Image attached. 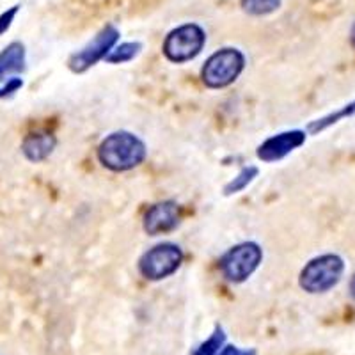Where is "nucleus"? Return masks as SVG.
<instances>
[{"instance_id": "nucleus-1", "label": "nucleus", "mask_w": 355, "mask_h": 355, "mask_svg": "<svg viewBox=\"0 0 355 355\" xmlns=\"http://www.w3.org/2000/svg\"><path fill=\"white\" fill-rule=\"evenodd\" d=\"M148 157L144 142L132 132H114L98 146V160L114 173H125L139 167Z\"/></svg>"}, {"instance_id": "nucleus-3", "label": "nucleus", "mask_w": 355, "mask_h": 355, "mask_svg": "<svg viewBox=\"0 0 355 355\" xmlns=\"http://www.w3.org/2000/svg\"><path fill=\"white\" fill-rule=\"evenodd\" d=\"M345 274V261L338 254H322L306 263L300 272V288L307 293H327L341 281Z\"/></svg>"}, {"instance_id": "nucleus-10", "label": "nucleus", "mask_w": 355, "mask_h": 355, "mask_svg": "<svg viewBox=\"0 0 355 355\" xmlns=\"http://www.w3.org/2000/svg\"><path fill=\"white\" fill-rule=\"evenodd\" d=\"M27 68V50L20 41H12L0 50V84L18 77Z\"/></svg>"}, {"instance_id": "nucleus-12", "label": "nucleus", "mask_w": 355, "mask_h": 355, "mask_svg": "<svg viewBox=\"0 0 355 355\" xmlns=\"http://www.w3.org/2000/svg\"><path fill=\"white\" fill-rule=\"evenodd\" d=\"M194 355H254V352L226 345V334L220 327H217L210 338L196 348Z\"/></svg>"}, {"instance_id": "nucleus-13", "label": "nucleus", "mask_w": 355, "mask_h": 355, "mask_svg": "<svg viewBox=\"0 0 355 355\" xmlns=\"http://www.w3.org/2000/svg\"><path fill=\"white\" fill-rule=\"evenodd\" d=\"M142 43L139 41H125V43H117L110 53L107 55L105 61L110 64H125V62L133 61L135 57L141 53Z\"/></svg>"}, {"instance_id": "nucleus-19", "label": "nucleus", "mask_w": 355, "mask_h": 355, "mask_svg": "<svg viewBox=\"0 0 355 355\" xmlns=\"http://www.w3.org/2000/svg\"><path fill=\"white\" fill-rule=\"evenodd\" d=\"M350 295L354 297V300H355V274H354V277H352V281H350Z\"/></svg>"}, {"instance_id": "nucleus-5", "label": "nucleus", "mask_w": 355, "mask_h": 355, "mask_svg": "<svg viewBox=\"0 0 355 355\" xmlns=\"http://www.w3.org/2000/svg\"><path fill=\"white\" fill-rule=\"evenodd\" d=\"M263 250L254 242H242L233 245L220 258V272L230 283H243L261 265Z\"/></svg>"}, {"instance_id": "nucleus-11", "label": "nucleus", "mask_w": 355, "mask_h": 355, "mask_svg": "<svg viewBox=\"0 0 355 355\" xmlns=\"http://www.w3.org/2000/svg\"><path fill=\"white\" fill-rule=\"evenodd\" d=\"M55 137L50 132L37 130V132L28 133L21 142V153L25 155L28 162H43L53 153L55 150Z\"/></svg>"}, {"instance_id": "nucleus-4", "label": "nucleus", "mask_w": 355, "mask_h": 355, "mask_svg": "<svg viewBox=\"0 0 355 355\" xmlns=\"http://www.w3.org/2000/svg\"><path fill=\"white\" fill-rule=\"evenodd\" d=\"M206 44L205 28L198 24H183L173 28L164 40L162 52L167 61L183 64L199 55Z\"/></svg>"}, {"instance_id": "nucleus-15", "label": "nucleus", "mask_w": 355, "mask_h": 355, "mask_svg": "<svg viewBox=\"0 0 355 355\" xmlns=\"http://www.w3.org/2000/svg\"><path fill=\"white\" fill-rule=\"evenodd\" d=\"M258 167L256 166H247L243 169H240V173L224 187V194L226 196H233V194H239L242 190H245L250 183L254 182L256 178H258Z\"/></svg>"}, {"instance_id": "nucleus-18", "label": "nucleus", "mask_w": 355, "mask_h": 355, "mask_svg": "<svg viewBox=\"0 0 355 355\" xmlns=\"http://www.w3.org/2000/svg\"><path fill=\"white\" fill-rule=\"evenodd\" d=\"M21 87H24V80H21L20 77L8 78V80L0 84V100L12 96V94L18 93Z\"/></svg>"}, {"instance_id": "nucleus-9", "label": "nucleus", "mask_w": 355, "mask_h": 355, "mask_svg": "<svg viewBox=\"0 0 355 355\" xmlns=\"http://www.w3.org/2000/svg\"><path fill=\"white\" fill-rule=\"evenodd\" d=\"M182 222V210L176 201H162L157 202L146 211L142 226L144 231L151 236L166 234L176 230Z\"/></svg>"}, {"instance_id": "nucleus-6", "label": "nucleus", "mask_w": 355, "mask_h": 355, "mask_svg": "<svg viewBox=\"0 0 355 355\" xmlns=\"http://www.w3.org/2000/svg\"><path fill=\"white\" fill-rule=\"evenodd\" d=\"M183 263V250L176 243L164 242L146 250L139 259V270L148 281H162L178 272Z\"/></svg>"}, {"instance_id": "nucleus-7", "label": "nucleus", "mask_w": 355, "mask_h": 355, "mask_svg": "<svg viewBox=\"0 0 355 355\" xmlns=\"http://www.w3.org/2000/svg\"><path fill=\"white\" fill-rule=\"evenodd\" d=\"M119 28L112 24H107L96 33V36L84 44L78 52L69 57L68 66L73 73H85L87 69L93 68L100 61L107 59L110 50L114 49L119 41Z\"/></svg>"}, {"instance_id": "nucleus-16", "label": "nucleus", "mask_w": 355, "mask_h": 355, "mask_svg": "<svg viewBox=\"0 0 355 355\" xmlns=\"http://www.w3.org/2000/svg\"><path fill=\"white\" fill-rule=\"evenodd\" d=\"M283 0H240L243 11L250 17H266L277 11Z\"/></svg>"}, {"instance_id": "nucleus-20", "label": "nucleus", "mask_w": 355, "mask_h": 355, "mask_svg": "<svg viewBox=\"0 0 355 355\" xmlns=\"http://www.w3.org/2000/svg\"><path fill=\"white\" fill-rule=\"evenodd\" d=\"M350 40H352V44H354V46H355V24H354V27H352V34H350Z\"/></svg>"}, {"instance_id": "nucleus-14", "label": "nucleus", "mask_w": 355, "mask_h": 355, "mask_svg": "<svg viewBox=\"0 0 355 355\" xmlns=\"http://www.w3.org/2000/svg\"><path fill=\"white\" fill-rule=\"evenodd\" d=\"M352 116H355V100L350 101L348 105L341 107L339 110H336V112L327 114V116L322 117V119H316V121L311 123L309 132L311 133H320V132H323V130L331 128L332 125L339 123L341 119H345V117H352Z\"/></svg>"}, {"instance_id": "nucleus-8", "label": "nucleus", "mask_w": 355, "mask_h": 355, "mask_svg": "<svg viewBox=\"0 0 355 355\" xmlns=\"http://www.w3.org/2000/svg\"><path fill=\"white\" fill-rule=\"evenodd\" d=\"M306 132L304 130H286V132L275 133L258 148V158L266 164H274V162L283 160L288 155L299 150L300 146L306 144Z\"/></svg>"}, {"instance_id": "nucleus-2", "label": "nucleus", "mask_w": 355, "mask_h": 355, "mask_svg": "<svg viewBox=\"0 0 355 355\" xmlns=\"http://www.w3.org/2000/svg\"><path fill=\"white\" fill-rule=\"evenodd\" d=\"M245 69V55L242 50L224 46L206 59L201 69V78L206 87L224 89L236 82Z\"/></svg>"}, {"instance_id": "nucleus-17", "label": "nucleus", "mask_w": 355, "mask_h": 355, "mask_svg": "<svg viewBox=\"0 0 355 355\" xmlns=\"http://www.w3.org/2000/svg\"><path fill=\"white\" fill-rule=\"evenodd\" d=\"M18 12H20V4L11 6V8H8L6 11L0 12V36H4L9 28H11L12 21H15Z\"/></svg>"}]
</instances>
